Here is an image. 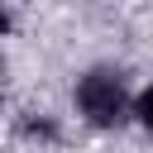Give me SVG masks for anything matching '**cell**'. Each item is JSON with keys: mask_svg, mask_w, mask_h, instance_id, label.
<instances>
[{"mask_svg": "<svg viewBox=\"0 0 153 153\" xmlns=\"http://www.w3.org/2000/svg\"><path fill=\"white\" fill-rule=\"evenodd\" d=\"M76 110H81L86 124H96V129H115L124 115H134V96H129L124 72H115V67H91V72L76 81Z\"/></svg>", "mask_w": 153, "mask_h": 153, "instance_id": "cell-1", "label": "cell"}, {"mask_svg": "<svg viewBox=\"0 0 153 153\" xmlns=\"http://www.w3.org/2000/svg\"><path fill=\"white\" fill-rule=\"evenodd\" d=\"M134 115H139V124H143V129L153 134V81H148V86H143V91L134 96Z\"/></svg>", "mask_w": 153, "mask_h": 153, "instance_id": "cell-2", "label": "cell"}, {"mask_svg": "<svg viewBox=\"0 0 153 153\" xmlns=\"http://www.w3.org/2000/svg\"><path fill=\"white\" fill-rule=\"evenodd\" d=\"M5 29H10V14H5V10H0V33H5Z\"/></svg>", "mask_w": 153, "mask_h": 153, "instance_id": "cell-3", "label": "cell"}]
</instances>
